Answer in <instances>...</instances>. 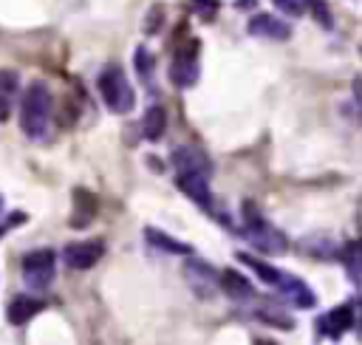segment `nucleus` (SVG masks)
<instances>
[{"mask_svg": "<svg viewBox=\"0 0 362 345\" xmlns=\"http://www.w3.org/2000/svg\"><path fill=\"white\" fill-rule=\"evenodd\" d=\"M51 113L54 99L42 79H34L25 85L20 96V127L31 141H45L51 136Z\"/></svg>", "mask_w": 362, "mask_h": 345, "instance_id": "1", "label": "nucleus"}, {"mask_svg": "<svg viewBox=\"0 0 362 345\" xmlns=\"http://www.w3.org/2000/svg\"><path fill=\"white\" fill-rule=\"evenodd\" d=\"M240 235L249 240V246H255L263 255H283L288 249L286 235L277 226H272L252 204H243V232Z\"/></svg>", "mask_w": 362, "mask_h": 345, "instance_id": "2", "label": "nucleus"}, {"mask_svg": "<svg viewBox=\"0 0 362 345\" xmlns=\"http://www.w3.org/2000/svg\"><path fill=\"white\" fill-rule=\"evenodd\" d=\"M99 93L105 99V107L116 116H124L133 110L136 105V93L127 82V76L122 74L119 65H107L102 74H99Z\"/></svg>", "mask_w": 362, "mask_h": 345, "instance_id": "3", "label": "nucleus"}, {"mask_svg": "<svg viewBox=\"0 0 362 345\" xmlns=\"http://www.w3.org/2000/svg\"><path fill=\"white\" fill-rule=\"evenodd\" d=\"M54 252L51 249H34L23 257V280L34 291H45L54 283Z\"/></svg>", "mask_w": 362, "mask_h": 345, "instance_id": "4", "label": "nucleus"}, {"mask_svg": "<svg viewBox=\"0 0 362 345\" xmlns=\"http://www.w3.org/2000/svg\"><path fill=\"white\" fill-rule=\"evenodd\" d=\"M201 76V65H198V42L192 40L187 48H178V54L170 62V82L181 90L192 88Z\"/></svg>", "mask_w": 362, "mask_h": 345, "instance_id": "5", "label": "nucleus"}, {"mask_svg": "<svg viewBox=\"0 0 362 345\" xmlns=\"http://www.w3.org/2000/svg\"><path fill=\"white\" fill-rule=\"evenodd\" d=\"M173 167L178 170V175H198V178H209L212 175V161L209 156L195 147V144H181L173 150Z\"/></svg>", "mask_w": 362, "mask_h": 345, "instance_id": "6", "label": "nucleus"}, {"mask_svg": "<svg viewBox=\"0 0 362 345\" xmlns=\"http://www.w3.org/2000/svg\"><path fill=\"white\" fill-rule=\"evenodd\" d=\"M184 277L189 283V288L198 294V297H212L215 288H218V271L212 263L206 260H198V257H189L184 263Z\"/></svg>", "mask_w": 362, "mask_h": 345, "instance_id": "7", "label": "nucleus"}, {"mask_svg": "<svg viewBox=\"0 0 362 345\" xmlns=\"http://www.w3.org/2000/svg\"><path fill=\"white\" fill-rule=\"evenodd\" d=\"M102 255H105V243L102 240H76V243H68L62 249L65 266L76 269V271H85V269L96 266Z\"/></svg>", "mask_w": 362, "mask_h": 345, "instance_id": "8", "label": "nucleus"}, {"mask_svg": "<svg viewBox=\"0 0 362 345\" xmlns=\"http://www.w3.org/2000/svg\"><path fill=\"white\" fill-rule=\"evenodd\" d=\"M354 328V305L345 303V305H337L331 308L328 314H322L317 322H314V331L325 339H339L345 331Z\"/></svg>", "mask_w": 362, "mask_h": 345, "instance_id": "9", "label": "nucleus"}, {"mask_svg": "<svg viewBox=\"0 0 362 345\" xmlns=\"http://www.w3.org/2000/svg\"><path fill=\"white\" fill-rule=\"evenodd\" d=\"M274 288L291 303V305H297V308H311L314 303H317V297H314V291L300 280V277H294V274H286V271H280V277H277V283H274Z\"/></svg>", "mask_w": 362, "mask_h": 345, "instance_id": "10", "label": "nucleus"}, {"mask_svg": "<svg viewBox=\"0 0 362 345\" xmlns=\"http://www.w3.org/2000/svg\"><path fill=\"white\" fill-rule=\"evenodd\" d=\"M246 31H249L252 37H260V40H277V42H283V40L291 37L288 23L277 20L274 14H255V17L249 20Z\"/></svg>", "mask_w": 362, "mask_h": 345, "instance_id": "11", "label": "nucleus"}, {"mask_svg": "<svg viewBox=\"0 0 362 345\" xmlns=\"http://www.w3.org/2000/svg\"><path fill=\"white\" fill-rule=\"evenodd\" d=\"M178 189L184 195H189L201 209H206L209 215H215V198H212V189H209V178H198V175H178L175 178Z\"/></svg>", "mask_w": 362, "mask_h": 345, "instance_id": "12", "label": "nucleus"}, {"mask_svg": "<svg viewBox=\"0 0 362 345\" xmlns=\"http://www.w3.org/2000/svg\"><path fill=\"white\" fill-rule=\"evenodd\" d=\"M218 288H221L229 300H238V303L255 297V286H252L249 277H243L238 269H223V271H218Z\"/></svg>", "mask_w": 362, "mask_h": 345, "instance_id": "13", "label": "nucleus"}, {"mask_svg": "<svg viewBox=\"0 0 362 345\" xmlns=\"http://www.w3.org/2000/svg\"><path fill=\"white\" fill-rule=\"evenodd\" d=\"M42 308H45V303H42V300L28 297V294H20V297H14V300L8 303L6 317H8V322H11V325H23V322H28L34 314H40Z\"/></svg>", "mask_w": 362, "mask_h": 345, "instance_id": "14", "label": "nucleus"}, {"mask_svg": "<svg viewBox=\"0 0 362 345\" xmlns=\"http://www.w3.org/2000/svg\"><path fill=\"white\" fill-rule=\"evenodd\" d=\"M17 99H20V76L14 71H0V122L8 119Z\"/></svg>", "mask_w": 362, "mask_h": 345, "instance_id": "15", "label": "nucleus"}, {"mask_svg": "<svg viewBox=\"0 0 362 345\" xmlns=\"http://www.w3.org/2000/svg\"><path fill=\"white\" fill-rule=\"evenodd\" d=\"M144 238H147V243H150V246H156V249H161V252H167V255H189V252H192V246H189V243L175 240V238H170L167 232L153 229V226H147V229H144Z\"/></svg>", "mask_w": 362, "mask_h": 345, "instance_id": "16", "label": "nucleus"}, {"mask_svg": "<svg viewBox=\"0 0 362 345\" xmlns=\"http://www.w3.org/2000/svg\"><path fill=\"white\" fill-rule=\"evenodd\" d=\"M164 130H167V113H164V107L161 105H150L147 113H144V119H141L144 139L147 141H158L164 136Z\"/></svg>", "mask_w": 362, "mask_h": 345, "instance_id": "17", "label": "nucleus"}, {"mask_svg": "<svg viewBox=\"0 0 362 345\" xmlns=\"http://www.w3.org/2000/svg\"><path fill=\"white\" fill-rule=\"evenodd\" d=\"M74 218H71V223L74 226H82V223H88L93 215H96V198L88 192V189H74Z\"/></svg>", "mask_w": 362, "mask_h": 345, "instance_id": "18", "label": "nucleus"}, {"mask_svg": "<svg viewBox=\"0 0 362 345\" xmlns=\"http://www.w3.org/2000/svg\"><path fill=\"white\" fill-rule=\"evenodd\" d=\"M308 255H314V257H320V260H339V246L334 243V240H328V238H317V235H311V238H305L303 243H300Z\"/></svg>", "mask_w": 362, "mask_h": 345, "instance_id": "19", "label": "nucleus"}, {"mask_svg": "<svg viewBox=\"0 0 362 345\" xmlns=\"http://www.w3.org/2000/svg\"><path fill=\"white\" fill-rule=\"evenodd\" d=\"M238 260L246 263V266H249L263 283H269V286H274L277 277H280V269H274L272 263H263V260H257V257H252V255H246V252H238Z\"/></svg>", "mask_w": 362, "mask_h": 345, "instance_id": "20", "label": "nucleus"}, {"mask_svg": "<svg viewBox=\"0 0 362 345\" xmlns=\"http://www.w3.org/2000/svg\"><path fill=\"white\" fill-rule=\"evenodd\" d=\"M133 68H136V76H139L144 85H150V79H153V68H156V57H153L144 45H139V48L133 51Z\"/></svg>", "mask_w": 362, "mask_h": 345, "instance_id": "21", "label": "nucleus"}, {"mask_svg": "<svg viewBox=\"0 0 362 345\" xmlns=\"http://www.w3.org/2000/svg\"><path fill=\"white\" fill-rule=\"evenodd\" d=\"M300 3H303V8L311 11V17L317 20V25H322L325 31L334 28V14H331V8H328L325 0H300Z\"/></svg>", "mask_w": 362, "mask_h": 345, "instance_id": "22", "label": "nucleus"}, {"mask_svg": "<svg viewBox=\"0 0 362 345\" xmlns=\"http://www.w3.org/2000/svg\"><path fill=\"white\" fill-rule=\"evenodd\" d=\"M339 260L345 263L348 277L356 283L359 280V246H356V240H351V243H345V249H339Z\"/></svg>", "mask_w": 362, "mask_h": 345, "instance_id": "23", "label": "nucleus"}, {"mask_svg": "<svg viewBox=\"0 0 362 345\" xmlns=\"http://www.w3.org/2000/svg\"><path fill=\"white\" fill-rule=\"evenodd\" d=\"M189 3H192L195 14H198L201 20H212V17L218 14V8H221V3H218V0H189Z\"/></svg>", "mask_w": 362, "mask_h": 345, "instance_id": "24", "label": "nucleus"}, {"mask_svg": "<svg viewBox=\"0 0 362 345\" xmlns=\"http://www.w3.org/2000/svg\"><path fill=\"white\" fill-rule=\"evenodd\" d=\"M272 3H274V8H280L288 17H300L303 14V3L300 0H272Z\"/></svg>", "mask_w": 362, "mask_h": 345, "instance_id": "25", "label": "nucleus"}, {"mask_svg": "<svg viewBox=\"0 0 362 345\" xmlns=\"http://www.w3.org/2000/svg\"><path fill=\"white\" fill-rule=\"evenodd\" d=\"M246 6H255V0H238L235 8H246Z\"/></svg>", "mask_w": 362, "mask_h": 345, "instance_id": "26", "label": "nucleus"}, {"mask_svg": "<svg viewBox=\"0 0 362 345\" xmlns=\"http://www.w3.org/2000/svg\"><path fill=\"white\" fill-rule=\"evenodd\" d=\"M257 345H274V342H257Z\"/></svg>", "mask_w": 362, "mask_h": 345, "instance_id": "27", "label": "nucleus"}, {"mask_svg": "<svg viewBox=\"0 0 362 345\" xmlns=\"http://www.w3.org/2000/svg\"><path fill=\"white\" fill-rule=\"evenodd\" d=\"M0 212H3V195H0Z\"/></svg>", "mask_w": 362, "mask_h": 345, "instance_id": "28", "label": "nucleus"}]
</instances>
